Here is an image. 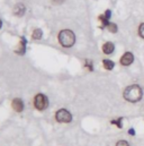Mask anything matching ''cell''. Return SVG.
<instances>
[{"label": "cell", "mask_w": 144, "mask_h": 146, "mask_svg": "<svg viewBox=\"0 0 144 146\" xmlns=\"http://www.w3.org/2000/svg\"><path fill=\"white\" fill-rule=\"evenodd\" d=\"M143 92L142 88L139 85H131L128 87H126V90L124 91V98L125 100L130 101V102H137L142 99Z\"/></svg>", "instance_id": "1"}, {"label": "cell", "mask_w": 144, "mask_h": 146, "mask_svg": "<svg viewBox=\"0 0 144 146\" xmlns=\"http://www.w3.org/2000/svg\"><path fill=\"white\" fill-rule=\"evenodd\" d=\"M59 40H60V43L65 46V48H70L74 44V41H75V36H74V33L70 31V30H64V31H61L60 34H59Z\"/></svg>", "instance_id": "2"}, {"label": "cell", "mask_w": 144, "mask_h": 146, "mask_svg": "<svg viewBox=\"0 0 144 146\" xmlns=\"http://www.w3.org/2000/svg\"><path fill=\"white\" fill-rule=\"evenodd\" d=\"M34 104H35V108L38 110H44L47 108V104H48V101H47V98L43 94H37L35 96V100H34Z\"/></svg>", "instance_id": "3"}, {"label": "cell", "mask_w": 144, "mask_h": 146, "mask_svg": "<svg viewBox=\"0 0 144 146\" xmlns=\"http://www.w3.org/2000/svg\"><path fill=\"white\" fill-rule=\"evenodd\" d=\"M56 120L59 122H70L72 120V115L71 113L65 109H61L56 112V115H55Z\"/></svg>", "instance_id": "4"}, {"label": "cell", "mask_w": 144, "mask_h": 146, "mask_svg": "<svg viewBox=\"0 0 144 146\" xmlns=\"http://www.w3.org/2000/svg\"><path fill=\"white\" fill-rule=\"evenodd\" d=\"M133 60H134L133 54H132L131 52H126V53H124L123 57L120 58V64H122L123 66H128V65H131V64L133 62Z\"/></svg>", "instance_id": "5"}, {"label": "cell", "mask_w": 144, "mask_h": 146, "mask_svg": "<svg viewBox=\"0 0 144 146\" xmlns=\"http://www.w3.org/2000/svg\"><path fill=\"white\" fill-rule=\"evenodd\" d=\"M12 108L15 111H17V112H22L23 109H24V103H23V101L20 100V99H15L14 101H12Z\"/></svg>", "instance_id": "6"}, {"label": "cell", "mask_w": 144, "mask_h": 146, "mask_svg": "<svg viewBox=\"0 0 144 146\" xmlns=\"http://www.w3.org/2000/svg\"><path fill=\"white\" fill-rule=\"evenodd\" d=\"M24 13H25V6L23 3H17L14 7V14L16 16H23Z\"/></svg>", "instance_id": "7"}, {"label": "cell", "mask_w": 144, "mask_h": 146, "mask_svg": "<svg viewBox=\"0 0 144 146\" xmlns=\"http://www.w3.org/2000/svg\"><path fill=\"white\" fill-rule=\"evenodd\" d=\"M114 49H115V46H114V44H113L111 42H107V43H105V44L103 45V51H104V53H106V54L113 53Z\"/></svg>", "instance_id": "8"}, {"label": "cell", "mask_w": 144, "mask_h": 146, "mask_svg": "<svg viewBox=\"0 0 144 146\" xmlns=\"http://www.w3.org/2000/svg\"><path fill=\"white\" fill-rule=\"evenodd\" d=\"M103 64H104V67H105L106 69H108V70H111V69L114 68V66H115L113 61L107 60V59H106V60H104V62H103Z\"/></svg>", "instance_id": "9"}, {"label": "cell", "mask_w": 144, "mask_h": 146, "mask_svg": "<svg viewBox=\"0 0 144 146\" xmlns=\"http://www.w3.org/2000/svg\"><path fill=\"white\" fill-rule=\"evenodd\" d=\"M107 29H108V31L111 32V33H116V32H117V25L114 24V23H109L107 25Z\"/></svg>", "instance_id": "10"}, {"label": "cell", "mask_w": 144, "mask_h": 146, "mask_svg": "<svg viewBox=\"0 0 144 146\" xmlns=\"http://www.w3.org/2000/svg\"><path fill=\"white\" fill-rule=\"evenodd\" d=\"M41 37H42V31L39 29H37L33 32V38L34 40H39Z\"/></svg>", "instance_id": "11"}, {"label": "cell", "mask_w": 144, "mask_h": 146, "mask_svg": "<svg viewBox=\"0 0 144 146\" xmlns=\"http://www.w3.org/2000/svg\"><path fill=\"white\" fill-rule=\"evenodd\" d=\"M139 34H140V36L144 38V23H142L139 27Z\"/></svg>", "instance_id": "12"}, {"label": "cell", "mask_w": 144, "mask_h": 146, "mask_svg": "<svg viewBox=\"0 0 144 146\" xmlns=\"http://www.w3.org/2000/svg\"><path fill=\"white\" fill-rule=\"evenodd\" d=\"M116 146H130V145H128V143L125 142V141H119V142L116 144Z\"/></svg>", "instance_id": "13"}, {"label": "cell", "mask_w": 144, "mask_h": 146, "mask_svg": "<svg viewBox=\"0 0 144 146\" xmlns=\"http://www.w3.org/2000/svg\"><path fill=\"white\" fill-rule=\"evenodd\" d=\"M120 120H122V119H119V120H113V121H111V123H116V125H117L119 128H122V123L119 122Z\"/></svg>", "instance_id": "14"}, {"label": "cell", "mask_w": 144, "mask_h": 146, "mask_svg": "<svg viewBox=\"0 0 144 146\" xmlns=\"http://www.w3.org/2000/svg\"><path fill=\"white\" fill-rule=\"evenodd\" d=\"M54 3H56V5H60V3H63L65 0H52Z\"/></svg>", "instance_id": "15"}, {"label": "cell", "mask_w": 144, "mask_h": 146, "mask_svg": "<svg viewBox=\"0 0 144 146\" xmlns=\"http://www.w3.org/2000/svg\"><path fill=\"white\" fill-rule=\"evenodd\" d=\"M105 16H106V18L109 19V17H110V10H107V11L105 13Z\"/></svg>", "instance_id": "16"}, {"label": "cell", "mask_w": 144, "mask_h": 146, "mask_svg": "<svg viewBox=\"0 0 144 146\" xmlns=\"http://www.w3.org/2000/svg\"><path fill=\"white\" fill-rule=\"evenodd\" d=\"M128 134H130V135H135V131H134V129H133V128H131V129L128 130Z\"/></svg>", "instance_id": "17"}, {"label": "cell", "mask_w": 144, "mask_h": 146, "mask_svg": "<svg viewBox=\"0 0 144 146\" xmlns=\"http://www.w3.org/2000/svg\"><path fill=\"white\" fill-rule=\"evenodd\" d=\"M1 25H2V23H1V21H0V27H1Z\"/></svg>", "instance_id": "18"}]
</instances>
